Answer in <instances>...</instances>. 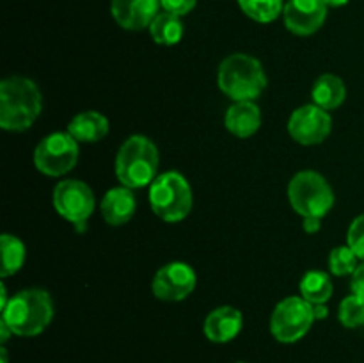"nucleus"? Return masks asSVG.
Wrapping results in <instances>:
<instances>
[{"label":"nucleus","instance_id":"f257e3e1","mask_svg":"<svg viewBox=\"0 0 364 363\" xmlns=\"http://www.w3.org/2000/svg\"><path fill=\"white\" fill-rule=\"evenodd\" d=\"M43 109V96L34 80L20 75L4 78L0 84V127L7 132H23L34 125Z\"/></svg>","mask_w":364,"mask_h":363},{"label":"nucleus","instance_id":"f03ea898","mask_svg":"<svg viewBox=\"0 0 364 363\" xmlns=\"http://www.w3.org/2000/svg\"><path fill=\"white\" fill-rule=\"evenodd\" d=\"M0 319L16 337H38L53 319V301L43 288H25L14 294Z\"/></svg>","mask_w":364,"mask_h":363},{"label":"nucleus","instance_id":"7ed1b4c3","mask_svg":"<svg viewBox=\"0 0 364 363\" xmlns=\"http://www.w3.org/2000/svg\"><path fill=\"white\" fill-rule=\"evenodd\" d=\"M159 148L146 135H130L117 149L114 171L121 185L128 189L149 187L159 177Z\"/></svg>","mask_w":364,"mask_h":363},{"label":"nucleus","instance_id":"20e7f679","mask_svg":"<svg viewBox=\"0 0 364 363\" xmlns=\"http://www.w3.org/2000/svg\"><path fill=\"white\" fill-rule=\"evenodd\" d=\"M220 91L233 102H255L267 88L263 64L249 53H231L217 71Z\"/></svg>","mask_w":364,"mask_h":363},{"label":"nucleus","instance_id":"39448f33","mask_svg":"<svg viewBox=\"0 0 364 363\" xmlns=\"http://www.w3.org/2000/svg\"><path fill=\"white\" fill-rule=\"evenodd\" d=\"M192 203L191 184L178 171H166L149 185V206L166 223L183 221L191 214Z\"/></svg>","mask_w":364,"mask_h":363},{"label":"nucleus","instance_id":"423d86ee","mask_svg":"<svg viewBox=\"0 0 364 363\" xmlns=\"http://www.w3.org/2000/svg\"><path fill=\"white\" fill-rule=\"evenodd\" d=\"M288 199L299 216L326 217L334 205V192L329 182L311 169L299 171L288 184Z\"/></svg>","mask_w":364,"mask_h":363},{"label":"nucleus","instance_id":"0eeeda50","mask_svg":"<svg viewBox=\"0 0 364 363\" xmlns=\"http://www.w3.org/2000/svg\"><path fill=\"white\" fill-rule=\"evenodd\" d=\"M315 320L311 302L299 295H290L274 308L270 317V333L281 344H294L308 335Z\"/></svg>","mask_w":364,"mask_h":363},{"label":"nucleus","instance_id":"6e6552de","mask_svg":"<svg viewBox=\"0 0 364 363\" xmlns=\"http://www.w3.org/2000/svg\"><path fill=\"white\" fill-rule=\"evenodd\" d=\"M78 152V141L70 132H53L36 146L34 166L46 177H63L77 166Z\"/></svg>","mask_w":364,"mask_h":363},{"label":"nucleus","instance_id":"1a4fd4ad","mask_svg":"<svg viewBox=\"0 0 364 363\" xmlns=\"http://www.w3.org/2000/svg\"><path fill=\"white\" fill-rule=\"evenodd\" d=\"M52 203L55 212L77 228H84L96 209L95 192L91 187L85 182L73 178L59 182L53 187Z\"/></svg>","mask_w":364,"mask_h":363},{"label":"nucleus","instance_id":"9d476101","mask_svg":"<svg viewBox=\"0 0 364 363\" xmlns=\"http://www.w3.org/2000/svg\"><path fill=\"white\" fill-rule=\"evenodd\" d=\"M331 128H333V117L329 110L315 103L295 109L288 120V134L294 141L304 146L320 144L326 141L331 134Z\"/></svg>","mask_w":364,"mask_h":363},{"label":"nucleus","instance_id":"9b49d317","mask_svg":"<svg viewBox=\"0 0 364 363\" xmlns=\"http://www.w3.org/2000/svg\"><path fill=\"white\" fill-rule=\"evenodd\" d=\"M196 281L198 276L188 263L171 262L156 270L151 281V290L160 301H183L194 292Z\"/></svg>","mask_w":364,"mask_h":363},{"label":"nucleus","instance_id":"f8f14e48","mask_svg":"<svg viewBox=\"0 0 364 363\" xmlns=\"http://www.w3.org/2000/svg\"><path fill=\"white\" fill-rule=\"evenodd\" d=\"M327 18L323 0H288L283 9V20L295 36H311L320 31Z\"/></svg>","mask_w":364,"mask_h":363},{"label":"nucleus","instance_id":"ddd939ff","mask_svg":"<svg viewBox=\"0 0 364 363\" xmlns=\"http://www.w3.org/2000/svg\"><path fill=\"white\" fill-rule=\"evenodd\" d=\"M159 9L160 0H110V14L124 31L149 28Z\"/></svg>","mask_w":364,"mask_h":363},{"label":"nucleus","instance_id":"4468645a","mask_svg":"<svg viewBox=\"0 0 364 363\" xmlns=\"http://www.w3.org/2000/svg\"><path fill=\"white\" fill-rule=\"evenodd\" d=\"M242 327H244V317L240 310L235 306H219L206 315L203 330L210 342L226 344L238 337Z\"/></svg>","mask_w":364,"mask_h":363},{"label":"nucleus","instance_id":"2eb2a0df","mask_svg":"<svg viewBox=\"0 0 364 363\" xmlns=\"http://www.w3.org/2000/svg\"><path fill=\"white\" fill-rule=\"evenodd\" d=\"M137 210V199H135L134 189H128L124 185L121 187L109 189L100 203V212L110 226H123L134 217Z\"/></svg>","mask_w":364,"mask_h":363},{"label":"nucleus","instance_id":"dca6fc26","mask_svg":"<svg viewBox=\"0 0 364 363\" xmlns=\"http://www.w3.org/2000/svg\"><path fill=\"white\" fill-rule=\"evenodd\" d=\"M224 127L235 137H251L262 127L259 107L255 102H235L224 116Z\"/></svg>","mask_w":364,"mask_h":363},{"label":"nucleus","instance_id":"f3484780","mask_svg":"<svg viewBox=\"0 0 364 363\" xmlns=\"http://www.w3.org/2000/svg\"><path fill=\"white\" fill-rule=\"evenodd\" d=\"M109 120L96 110H84L77 114L68 125V132L77 139L78 142H98L109 134Z\"/></svg>","mask_w":364,"mask_h":363},{"label":"nucleus","instance_id":"a211bd4d","mask_svg":"<svg viewBox=\"0 0 364 363\" xmlns=\"http://www.w3.org/2000/svg\"><path fill=\"white\" fill-rule=\"evenodd\" d=\"M313 103L326 110H334L347 98V88L340 77L333 73H326L316 78L311 89Z\"/></svg>","mask_w":364,"mask_h":363},{"label":"nucleus","instance_id":"6ab92c4d","mask_svg":"<svg viewBox=\"0 0 364 363\" xmlns=\"http://www.w3.org/2000/svg\"><path fill=\"white\" fill-rule=\"evenodd\" d=\"M149 34L156 45L173 46L181 41L183 38V23L181 16H176L173 13L162 11L155 16V20L149 25Z\"/></svg>","mask_w":364,"mask_h":363},{"label":"nucleus","instance_id":"aec40b11","mask_svg":"<svg viewBox=\"0 0 364 363\" xmlns=\"http://www.w3.org/2000/svg\"><path fill=\"white\" fill-rule=\"evenodd\" d=\"M299 288H301V298L311 305H326L334 292L333 281L323 270H308L302 276Z\"/></svg>","mask_w":364,"mask_h":363},{"label":"nucleus","instance_id":"412c9836","mask_svg":"<svg viewBox=\"0 0 364 363\" xmlns=\"http://www.w3.org/2000/svg\"><path fill=\"white\" fill-rule=\"evenodd\" d=\"M0 248H2V265H0V276L9 278L16 274L25 263V246L18 237L11 233H4L0 237Z\"/></svg>","mask_w":364,"mask_h":363},{"label":"nucleus","instance_id":"4be33fe9","mask_svg":"<svg viewBox=\"0 0 364 363\" xmlns=\"http://www.w3.org/2000/svg\"><path fill=\"white\" fill-rule=\"evenodd\" d=\"M238 6L251 20L270 23L283 16L284 0H238Z\"/></svg>","mask_w":364,"mask_h":363},{"label":"nucleus","instance_id":"5701e85b","mask_svg":"<svg viewBox=\"0 0 364 363\" xmlns=\"http://www.w3.org/2000/svg\"><path fill=\"white\" fill-rule=\"evenodd\" d=\"M329 270L334 276H352L359 265V258L350 246H336L329 253Z\"/></svg>","mask_w":364,"mask_h":363},{"label":"nucleus","instance_id":"b1692460","mask_svg":"<svg viewBox=\"0 0 364 363\" xmlns=\"http://www.w3.org/2000/svg\"><path fill=\"white\" fill-rule=\"evenodd\" d=\"M338 319H340L341 326L345 327H359L364 324V301L359 299L358 295L350 294L340 302V310H338Z\"/></svg>","mask_w":364,"mask_h":363},{"label":"nucleus","instance_id":"393cba45","mask_svg":"<svg viewBox=\"0 0 364 363\" xmlns=\"http://www.w3.org/2000/svg\"><path fill=\"white\" fill-rule=\"evenodd\" d=\"M347 246L364 262V214L355 217L347 231Z\"/></svg>","mask_w":364,"mask_h":363},{"label":"nucleus","instance_id":"a878e982","mask_svg":"<svg viewBox=\"0 0 364 363\" xmlns=\"http://www.w3.org/2000/svg\"><path fill=\"white\" fill-rule=\"evenodd\" d=\"M198 0H160V7L176 16H185L196 7Z\"/></svg>","mask_w":364,"mask_h":363},{"label":"nucleus","instance_id":"bb28decb","mask_svg":"<svg viewBox=\"0 0 364 363\" xmlns=\"http://www.w3.org/2000/svg\"><path fill=\"white\" fill-rule=\"evenodd\" d=\"M350 288H352V294L358 295L359 299H363L364 301V262L359 263L355 273L352 274Z\"/></svg>","mask_w":364,"mask_h":363},{"label":"nucleus","instance_id":"cd10ccee","mask_svg":"<svg viewBox=\"0 0 364 363\" xmlns=\"http://www.w3.org/2000/svg\"><path fill=\"white\" fill-rule=\"evenodd\" d=\"M322 226V219L320 217H304V223H302V228H304L306 233H316Z\"/></svg>","mask_w":364,"mask_h":363},{"label":"nucleus","instance_id":"c85d7f7f","mask_svg":"<svg viewBox=\"0 0 364 363\" xmlns=\"http://www.w3.org/2000/svg\"><path fill=\"white\" fill-rule=\"evenodd\" d=\"M11 335H13V331H11V327L7 326V324L4 322L2 319H0V342H2V345L6 344L7 340H9Z\"/></svg>","mask_w":364,"mask_h":363},{"label":"nucleus","instance_id":"c756f323","mask_svg":"<svg viewBox=\"0 0 364 363\" xmlns=\"http://www.w3.org/2000/svg\"><path fill=\"white\" fill-rule=\"evenodd\" d=\"M313 312H315V319L322 320L329 315V310L326 305H313Z\"/></svg>","mask_w":364,"mask_h":363},{"label":"nucleus","instance_id":"7c9ffc66","mask_svg":"<svg viewBox=\"0 0 364 363\" xmlns=\"http://www.w3.org/2000/svg\"><path fill=\"white\" fill-rule=\"evenodd\" d=\"M9 295H7V288H6V285H0V312H2L4 308H6V305L7 302H9Z\"/></svg>","mask_w":364,"mask_h":363},{"label":"nucleus","instance_id":"2f4dec72","mask_svg":"<svg viewBox=\"0 0 364 363\" xmlns=\"http://www.w3.org/2000/svg\"><path fill=\"white\" fill-rule=\"evenodd\" d=\"M323 2L327 4V7H343L347 6L350 0H323Z\"/></svg>","mask_w":364,"mask_h":363},{"label":"nucleus","instance_id":"473e14b6","mask_svg":"<svg viewBox=\"0 0 364 363\" xmlns=\"http://www.w3.org/2000/svg\"><path fill=\"white\" fill-rule=\"evenodd\" d=\"M0 356H2V363H7V351H6V347H0Z\"/></svg>","mask_w":364,"mask_h":363},{"label":"nucleus","instance_id":"72a5a7b5","mask_svg":"<svg viewBox=\"0 0 364 363\" xmlns=\"http://www.w3.org/2000/svg\"><path fill=\"white\" fill-rule=\"evenodd\" d=\"M238 363H244V362H238Z\"/></svg>","mask_w":364,"mask_h":363}]
</instances>
